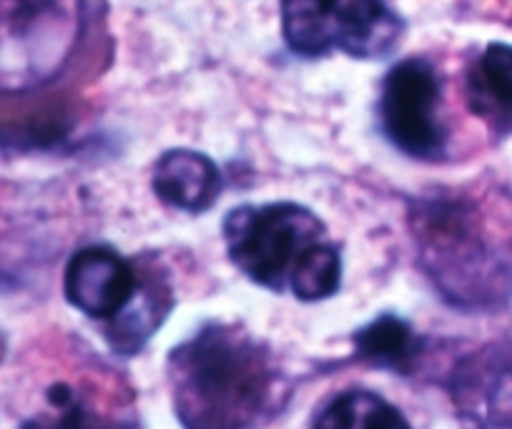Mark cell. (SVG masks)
I'll return each instance as SVG.
<instances>
[{
  "instance_id": "6da1fadb",
  "label": "cell",
  "mask_w": 512,
  "mask_h": 429,
  "mask_svg": "<svg viewBox=\"0 0 512 429\" xmlns=\"http://www.w3.org/2000/svg\"><path fill=\"white\" fill-rule=\"evenodd\" d=\"M174 404L186 429H251L274 387V369L254 339L206 327L171 354Z\"/></svg>"
},
{
  "instance_id": "7a4b0ae2",
  "label": "cell",
  "mask_w": 512,
  "mask_h": 429,
  "mask_svg": "<svg viewBox=\"0 0 512 429\" xmlns=\"http://www.w3.org/2000/svg\"><path fill=\"white\" fill-rule=\"evenodd\" d=\"M224 239L231 261L267 289H289L302 302H319L339 289L337 246L304 206H239L224 219Z\"/></svg>"
},
{
  "instance_id": "3957f363",
  "label": "cell",
  "mask_w": 512,
  "mask_h": 429,
  "mask_svg": "<svg viewBox=\"0 0 512 429\" xmlns=\"http://www.w3.org/2000/svg\"><path fill=\"white\" fill-rule=\"evenodd\" d=\"M402 28L384 0H282L284 41L299 56L342 51L374 61L395 51Z\"/></svg>"
},
{
  "instance_id": "277c9868",
  "label": "cell",
  "mask_w": 512,
  "mask_h": 429,
  "mask_svg": "<svg viewBox=\"0 0 512 429\" xmlns=\"http://www.w3.org/2000/svg\"><path fill=\"white\" fill-rule=\"evenodd\" d=\"M81 0H0V83L56 76L81 36Z\"/></svg>"
},
{
  "instance_id": "5b68a950",
  "label": "cell",
  "mask_w": 512,
  "mask_h": 429,
  "mask_svg": "<svg viewBox=\"0 0 512 429\" xmlns=\"http://www.w3.org/2000/svg\"><path fill=\"white\" fill-rule=\"evenodd\" d=\"M440 78L425 58L397 63L382 83L379 121L397 149L422 161L445 154V128L437 118Z\"/></svg>"
},
{
  "instance_id": "8992f818",
  "label": "cell",
  "mask_w": 512,
  "mask_h": 429,
  "mask_svg": "<svg viewBox=\"0 0 512 429\" xmlns=\"http://www.w3.org/2000/svg\"><path fill=\"white\" fill-rule=\"evenodd\" d=\"M63 284L73 307L93 319H113L134 302L139 276L108 246H86L68 261Z\"/></svg>"
},
{
  "instance_id": "52a82bcc",
  "label": "cell",
  "mask_w": 512,
  "mask_h": 429,
  "mask_svg": "<svg viewBox=\"0 0 512 429\" xmlns=\"http://www.w3.org/2000/svg\"><path fill=\"white\" fill-rule=\"evenodd\" d=\"M154 191L164 204L199 214L219 199L221 174L204 154L176 149L156 164Z\"/></svg>"
},
{
  "instance_id": "ba28073f",
  "label": "cell",
  "mask_w": 512,
  "mask_h": 429,
  "mask_svg": "<svg viewBox=\"0 0 512 429\" xmlns=\"http://www.w3.org/2000/svg\"><path fill=\"white\" fill-rule=\"evenodd\" d=\"M467 106L495 131L512 128V46L492 43L467 71Z\"/></svg>"
},
{
  "instance_id": "9c48e42d",
  "label": "cell",
  "mask_w": 512,
  "mask_h": 429,
  "mask_svg": "<svg viewBox=\"0 0 512 429\" xmlns=\"http://www.w3.org/2000/svg\"><path fill=\"white\" fill-rule=\"evenodd\" d=\"M314 429H412L397 407L362 389L339 394L322 409Z\"/></svg>"
},
{
  "instance_id": "30bf717a",
  "label": "cell",
  "mask_w": 512,
  "mask_h": 429,
  "mask_svg": "<svg viewBox=\"0 0 512 429\" xmlns=\"http://www.w3.org/2000/svg\"><path fill=\"white\" fill-rule=\"evenodd\" d=\"M354 344L367 362L395 369L410 362L417 349L412 329L395 317H382L364 327L362 332L354 334Z\"/></svg>"
},
{
  "instance_id": "8fae6325",
  "label": "cell",
  "mask_w": 512,
  "mask_h": 429,
  "mask_svg": "<svg viewBox=\"0 0 512 429\" xmlns=\"http://www.w3.org/2000/svg\"><path fill=\"white\" fill-rule=\"evenodd\" d=\"M48 402L56 409V414H38L28 419L21 429H111L88 414V409L78 402L76 392L66 382L48 387Z\"/></svg>"
}]
</instances>
